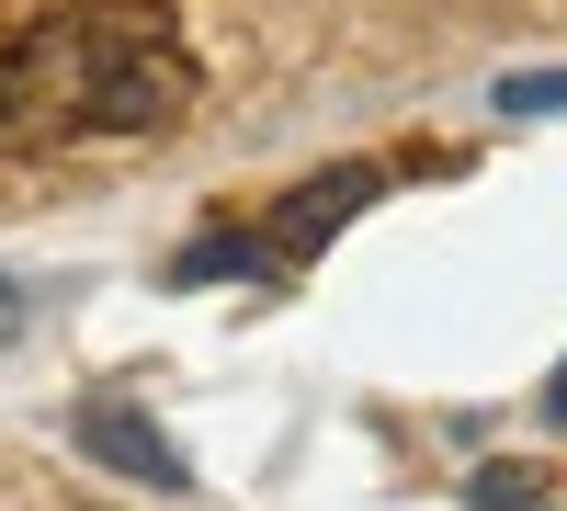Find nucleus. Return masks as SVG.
Instances as JSON below:
<instances>
[{
    "instance_id": "6",
    "label": "nucleus",
    "mask_w": 567,
    "mask_h": 511,
    "mask_svg": "<svg viewBox=\"0 0 567 511\" xmlns=\"http://www.w3.org/2000/svg\"><path fill=\"white\" fill-rule=\"evenodd\" d=\"M545 421H567V364H556V387H545Z\"/></svg>"
},
{
    "instance_id": "5",
    "label": "nucleus",
    "mask_w": 567,
    "mask_h": 511,
    "mask_svg": "<svg viewBox=\"0 0 567 511\" xmlns=\"http://www.w3.org/2000/svg\"><path fill=\"white\" fill-rule=\"evenodd\" d=\"M499 114H567V69H523V80H499Z\"/></svg>"
},
{
    "instance_id": "3",
    "label": "nucleus",
    "mask_w": 567,
    "mask_h": 511,
    "mask_svg": "<svg viewBox=\"0 0 567 511\" xmlns=\"http://www.w3.org/2000/svg\"><path fill=\"white\" fill-rule=\"evenodd\" d=\"M69 432H80L91 467H114V478H136V489H182V478H194V467H182V443L148 421V409H125V398H80Z\"/></svg>"
},
{
    "instance_id": "2",
    "label": "nucleus",
    "mask_w": 567,
    "mask_h": 511,
    "mask_svg": "<svg viewBox=\"0 0 567 511\" xmlns=\"http://www.w3.org/2000/svg\"><path fill=\"white\" fill-rule=\"evenodd\" d=\"M374 194H386V171H374V160H341V171L296 182V194H284V205L261 216V251H272V273H284V262H318V251L341 239V227H352Z\"/></svg>"
},
{
    "instance_id": "1",
    "label": "nucleus",
    "mask_w": 567,
    "mask_h": 511,
    "mask_svg": "<svg viewBox=\"0 0 567 511\" xmlns=\"http://www.w3.org/2000/svg\"><path fill=\"white\" fill-rule=\"evenodd\" d=\"M194 45L148 0H69L0 45V149H136L194 114Z\"/></svg>"
},
{
    "instance_id": "4",
    "label": "nucleus",
    "mask_w": 567,
    "mask_h": 511,
    "mask_svg": "<svg viewBox=\"0 0 567 511\" xmlns=\"http://www.w3.org/2000/svg\"><path fill=\"white\" fill-rule=\"evenodd\" d=\"M227 273H272V251H261V239H239V227H227V239L171 251V285H227Z\"/></svg>"
}]
</instances>
